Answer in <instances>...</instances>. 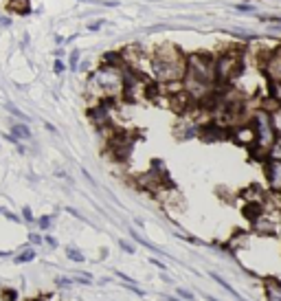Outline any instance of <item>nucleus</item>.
Masks as SVG:
<instances>
[{
	"instance_id": "obj_32",
	"label": "nucleus",
	"mask_w": 281,
	"mask_h": 301,
	"mask_svg": "<svg viewBox=\"0 0 281 301\" xmlns=\"http://www.w3.org/2000/svg\"><path fill=\"white\" fill-rule=\"evenodd\" d=\"M5 299L7 301H16V290H5Z\"/></svg>"
},
{
	"instance_id": "obj_11",
	"label": "nucleus",
	"mask_w": 281,
	"mask_h": 301,
	"mask_svg": "<svg viewBox=\"0 0 281 301\" xmlns=\"http://www.w3.org/2000/svg\"><path fill=\"white\" fill-rule=\"evenodd\" d=\"M209 277H211V280H213V282H216L218 286H222V288H224V290H226V292H228V295H231V297H235V299H238V301L242 299V295H240V292H238V290H235V288H233V286H231V284H228V282L224 280V277H220L218 273H209Z\"/></svg>"
},
{
	"instance_id": "obj_9",
	"label": "nucleus",
	"mask_w": 281,
	"mask_h": 301,
	"mask_svg": "<svg viewBox=\"0 0 281 301\" xmlns=\"http://www.w3.org/2000/svg\"><path fill=\"white\" fill-rule=\"evenodd\" d=\"M130 238L132 240H134L136 242V244H140V246H145V248H150V251L152 253H156V255H162V258H169V255H167V251H160V248L156 246V244H152V242L150 240H145L143 236H140V233H136L134 229H130Z\"/></svg>"
},
{
	"instance_id": "obj_24",
	"label": "nucleus",
	"mask_w": 281,
	"mask_h": 301,
	"mask_svg": "<svg viewBox=\"0 0 281 301\" xmlns=\"http://www.w3.org/2000/svg\"><path fill=\"white\" fill-rule=\"evenodd\" d=\"M27 242H29V244H31V246H40V244H44V240H42V236H40V233H29Z\"/></svg>"
},
{
	"instance_id": "obj_27",
	"label": "nucleus",
	"mask_w": 281,
	"mask_h": 301,
	"mask_svg": "<svg viewBox=\"0 0 281 301\" xmlns=\"http://www.w3.org/2000/svg\"><path fill=\"white\" fill-rule=\"evenodd\" d=\"M66 211H68V214H71L73 218H77V220H81V222H86V224H88V218H86V216H81L77 209H73V207H66Z\"/></svg>"
},
{
	"instance_id": "obj_3",
	"label": "nucleus",
	"mask_w": 281,
	"mask_h": 301,
	"mask_svg": "<svg viewBox=\"0 0 281 301\" xmlns=\"http://www.w3.org/2000/svg\"><path fill=\"white\" fill-rule=\"evenodd\" d=\"M253 132H255V148L260 154H268L272 143L277 138V132L272 128V117L266 110H257L253 117Z\"/></svg>"
},
{
	"instance_id": "obj_31",
	"label": "nucleus",
	"mask_w": 281,
	"mask_h": 301,
	"mask_svg": "<svg viewBox=\"0 0 281 301\" xmlns=\"http://www.w3.org/2000/svg\"><path fill=\"white\" fill-rule=\"evenodd\" d=\"M64 68H66L64 62H62V60H55V73H57V75H60V73H64Z\"/></svg>"
},
{
	"instance_id": "obj_25",
	"label": "nucleus",
	"mask_w": 281,
	"mask_h": 301,
	"mask_svg": "<svg viewBox=\"0 0 281 301\" xmlns=\"http://www.w3.org/2000/svg\"><path fill=\"white\" fill-rule=\"evenodd\" d=\"M42 240H44V244H49L51 248H57V246H60V244H57V240L51 236V233H42Z\"/></svg>"
},
{
	"instance_id": "obj_37",
	"label": "nucleus",
	"mask_w": 281,
	"mask_h": 301,
	"mask_svg": "<svg viewBox=\"0 0 281 301\" xmlns=\"http://www.w3.org/2000/svg\"><path fill=\"white\" fill-rule=\"evenodd\" d=\"M279 99H281V86H279Z\"/></svg>"
},
{
	"instance_id": "obj_6",
	"label": "nucleus",
	"mask_w": 281,
	"mask_h": 301,
	"mask_svg": "<svg viewBox=\"0 0 281 301\" xmlns=\"http://www.w3.org/2000/svg\"><path fill=\"white\" fill-rule=\"evenodd\" d=\"M266 174H268V182L272 192H281V160H268Z\"/></svg>"
},
{
	"instance_id": "obj_28",
	"label": "nucleus",
	"mask_w": 281,
	"mask_h": 301,
	"mask_svg": "<svg viewBox=\"0 0 281 301\" xmlns=\"http://www.w3.org/2000/svg\"><path fill=\"white\" fill-rule=\"evenodd\" d=\"M77 60H79V51L71 53V71H77Z\"/></svg>"
},
{
	"instance_id": "obj_5",
	"label": "nucleus",
	"mask_w": 281,
	"mask_h": 301,
	"mask_svg": "<svg viewBox=\"0 0 281 301\" xmlns=\"http://www.w3.org/2000/svg\"><path fill=\"white\" fill-rule=\"evenodd\" d=\"M213 73H216L218 82H228L240 73V57L238 55H222L220 60L213 64Z\"/></svg>"
},
{
	"instance_id": "obj_17",
	"label": "nucleus",
	"mask_w": 281,
	"mask_h": 301,
	"mask_svg": "<svg viewBox=\"0 0 281 301\" xmlns=\"http://www.w3.org/2000/svg\"><path fill=\"white\" fill-rule=\"evenodd\" d=\"M268 156H270V160H281V136L275 138V143H272Z\"/></svg>"
},
{
	"instance_id": "obj_16",
	"label": "nucleus",
	"mask_w": 281,
	"mask_h": 301,
	"mask_svg": "<svg viewBox=\"0 0 281 301\" xmlns=\"http://www.w3.org/2000/svg\"><path fill=\"white\" fill-rule=\"evenodd\" d=\"M53 218H55V216H42V218L35 220V224L40 226V231H42V233H49V231H51V226H53Z\"/></svg>"
},
{
	"instance_id": "obj_33",
	"label": "nucleus",
	"mask_w": 281,
	"mask_h": 301,
	"mask_svg": "<svg viewBox=\"0 0 281 301\" xmlns=\"http://www.w3.org/2000/svg\"><path fill=\"white\" fill-rule=\"evenodd\" d=\"M160 280L165 282V284H174V280H172V277H169L167 273H162V275H160Z\"/></svg>"
},
{
	"instance_id": "obj_8",
	"label": "nucleus",
	"mask_w": 281,
	"mask_h": 301,
	"mask_svg": "<svg viewBox=\"0 0 281 301\" xmlns=\"http://www.w3.org/2000/svg\"><path fill=\"white\" fill-rule=\"evenodd\" d=\"M266 71H268V75L272 82H277L281 86V49L275 51V53L270 55V60H268V66H266Z\"/></svg>"
},
{
	"instance_id": "obj_12",
	"label": "nucleus",
	"mask_w": 281,
	"mask_h": 301,
	"mask_svg": "<svg viewBox=\"0 0 281 301\" xmlns=\"http://www.w3.org/2000/svg\"><path fill=\"white\" fill-rule=\"evenodd\" d=\"M11 134L18 138V141H22V138H31V130H29L27 123H13L11 126Z\"/></svg>"
},
{
	"instance_id": "obj_1",
	"label": "nucleus",
	"mask_w": 281,
	"mask_h": 301,
	"mask_svg": "<svg viewBox=\"0 0 281 301\" xmlns=\"http://www.w3.org/2000/svg\"><path fill=\"white\" fill-rule=\"evenodd\" d=\"M154 73L160 82H178L184 77V71H187V60L176 51L172 44H162V49L154 57Z\"/></svg>"
},
{
	"instance_id": "obj_21",
	"label": "nucleus",
	"mask_w": 281,
	"mask_h": 301,
	"mask_svg": "<svg viewBox=\"0 0 281 301\" xmlns=\"http://www.w3.org/2000/svg\"><path fill=\"white\" fill-rule=\"evenodd\" d=\"M7 110H9V112H11L13 117H18L20 121H29V117H27L25 112H22V110H18V108L13 106V104H9V101H7Z\"/></svg>"
},
{
	"instance_id": "obj_23",
	"label": "nucleus",
	"mask_w": 281,
	"mask_h": 301,
	"mask_svg": "<svg viewBox=\"0 0 281 301\" xmlns=\"http://www.w3.org/2000/svg\"><path fill=\"white\" fill-rule=\"evenodd\" d=\"M119 246H121V251L128 253V255H134L136 253V244H130L128 240H119Z\"/></svg>"
},
{
	"instance_id": "obj_26",
	"label": "nucleus",
	"mask_w": 281,
	"mask_h": 301,
	"mask_svg": "<svg viewBox=\"0 0 281 301\" xmlns=\"http://www.w3.org/2000/svg\"><path fill=\"white\" fill-rule=\"evenodd\" d=\"M3 214H5V218H7V220H11V222L22 224V218H20V216H16V214H13V211H7V209H5Z\"/></svg>"
},
{
	"instance_id": "obj_7",
	"label": "nucleus",
	"mask_w": 281,
	"mask_h": 301,
	"mask_svg": "<svg viewBox=\"0 0 281 301\" xmlns=\"http://www.w3.org/2000/svg\"><path fill=\"white\" fill-rule=\"evenodd\" d=\"M253 229H255V233H260V236H277L275 222H272L270 218H266L264 214L253 222Z\"/></svg>"
},
{
	"instance_id": "obj_10",
	"label": "nucleus",
	"mask_w": 281,
	"mask_h": 301,
	"mask_svg": "<svg viewBox=\"0 0 281 301\" xmlns=\"http://www.w3.org/2000/svg\"><path fill=\"white\" fill-rule=\"evenodd\" d=\"M35 258H38V251H35V246L27 244L18 255H13V262H16V264H29V262H33Z\"/></svg>"
},
{
	"instance_id": "obj_4",
	"label": "nucleus",
	"mask_w": 281,
	"mask_h": 301,
	"mask_svg": "<svg viewBox=\"0 0 281 301\" xmlns=\"http://www.w3.org/2000/svg\"><path fill=\"white\" fill-rule=\"evenodd\" d=\"M90 84H95L101 92H106V95H116V92L123 90L125 75L119 68H114V66H101L97 73H92Z\"/></svg>"
},
{
	"instance_id": "obj_20",
	"label": "nucleus",
	"mask_w": 281,
	"mask_h": 301,
	"mask_svg": "<svg viewBox=\"0 0 281 301\" xmlns=\"http://www.w3.org/2000/svg\"><path fill=\"white\" fill-rule=\"evenodd\" d=\"M22 222H27V224H35V216H33L31 207H22Z\"/></svg>"
},
{
	"instance_id": "obj_36",
	"label": "nucleus",
	"mask_w": 281,
	"mask_h": 301,
	"mask_svg": "<svg viewBox=\"0 0 281 301\" xmlns=\"http://www.w3.org/2000/svg\"><path fill=\"white\" fill-rule=\"evenodd\" d=\"M167 301H182V299H180V297H176V295H169Z\"/></svg>"
},
{
	"instance_id": "obj_22",
	"label": "nucleus",
	"mask_w": 281,
	"mask_h": 301,
	"mask_svg": "<svg viewBox=\"0 0 281 301\" xmlns=\"http://www.w3.org/2000/svg\"><path fill=\"white\" fill-rule=\"evenodd\" d=\"M176 297H180L182 301H196V295L191 290H187V288H178L176 290Z\"/></svg>"
},
{
	"instance_id": "obj_35",
	"label": "nucleus",
	"mask_w": 281,
	"mask_h": 301,
	"mask_svg": "<svg viewBox=\"0 0 281 301\" xmlns=\"http://www.w3.org/2000/svg\"><path fill=\"white\" fill-rule=\"evenodd\" d=\"M202 297H204V299H206V301H218V299H216V297H211V295H206V292H202Z\"/></svg>"
},
{
	"instance_id": "obj_34",
	"label": "nucleus",
	"mask_w": 281,
	"mask_h": 301,
	"mask_svg": "<svg viewBox=\"0 0 281 301\" xmlns=\"http://www.w3.org/2000/svg\"><path fill=\"white\" fill-rule=\"evenodd\" d=\"M9 25V18H0V27H7Z\"/></svg>"
},
{
	"instance_id": "obj_30",
	"label": "nucleus",
	"mask_w": 281,
	"mask_h": 301,
	"mask_svg": "<svg viewBox=\"0 0 281 301\" xmlns=\"http://www.w3.org/2000/svg\"><path fill=\"white\" fill-rule=\"evenodd\" d=\"M101 27H103V20H97V22H90V25H88L90 31H97V29H101Z\"/></svg>"
},
{
	"instance_id": "obj_14",
	"label": "nucleus",
	"mask_w": 281,
	"mask_h": 301,
	"mask_svg": "<svg viewBox=\"0 0 281 301\" xmlns=\"http://www.w3.org/2000/svg\"><path fill=\"white\" fill-rule=\"evenodd\" d=\"M66 258H68L71 262H75V264H81V262H86V255L81 253L77 246H68V248H66Z\"/></svg>"
},
{
	"instance_id": "obj_19",
	"label": "nucleus",
	"mask_w": 281,
	"mask_h": 301,
	"mask_svg": "<svg viewBox=\"0 0 281 301\" xmlns=\"http://www.w3.org/2000/svg\"><path fill=\"white\" fill-rule=\"evenodd\" d=\"M270 117H272V128H275L277 136H281V108H277V110H275V112H272Z\"/></svg>"
},
{
	"instance_id": "obj_15",
	"label": "nucleus",
	"mask_w": 281,
	"mask_h": 301,
	"mask_svg": "<svg viewBox=\"0 0 281 301\" xmlns=\"http://www.w3.org/2000/svg\"><path fill=\"white\" fill-rule=\"evenodd\" d=\"M7 7L20 13H29V0H7Z\"/></svg>"
},
{
	"instance_id": "obj_13",
	"label": "nucleus",
	"mask_w": 281,
	"mask_h": 301,
	"mask_svg": "<svg viewBox=\"0 0 281 301\" xmlns=\"http://www.w3.org/2000/svg\"><path fill=\"white\" fill-rule=\"evenodd\" d=\"M238 141H240L242 145H255V132H253V128H244V130H240V132H238Z\"/></svg>"
},
{
	"instance_id": "obj_29",
	"label": "nucleus",
	"mask_w": 281,
	"mask_h": 301,
	"mask_svg": "<svg viewBox=\"0 0 281 301\" xmlns=\"http://www.w3.org/2000/svg\"><path fill=\"white\" fill-rule=\"evenodd\" d=\"M150 264H154V266H156V268H160V270H162V273H165V268H167V266H165V264H162L160 260H156V258H150Z\"/></svg>"
},
{
	"instance_id": "obj_2",
	"label": "nucleus",
	"mask_w": 281,
	"mask_h": 301,
	"mask_svg": "<svg viewBox=\"0 0 281 301\" xmlns=\"http://www.w3.org/2000/svg\"><path fill=\"white\" fill-rule=\"evenodd\" d=\"M189 92H204L213 84L216 73H213V62L204 55H191L187 60V71H184Z\"/></svg>"
},
{
	"instance_id": "obj_18",
	"label": "nucleus",
	"mask_w": 281,
	"mask_h": 301,
	"mask_svg": "<svg viewBox=\"0 0 281 301\" xmlns=\"http://www.w3.org/2000/svg\"><path fill=\"white\" fill-rule=\"evenodd\" d=\"M55 286H57V288L68 290V288H73V286H75V282H73V277H64V275H60V277H55Z\"/></svg>"
}]
</instances>
